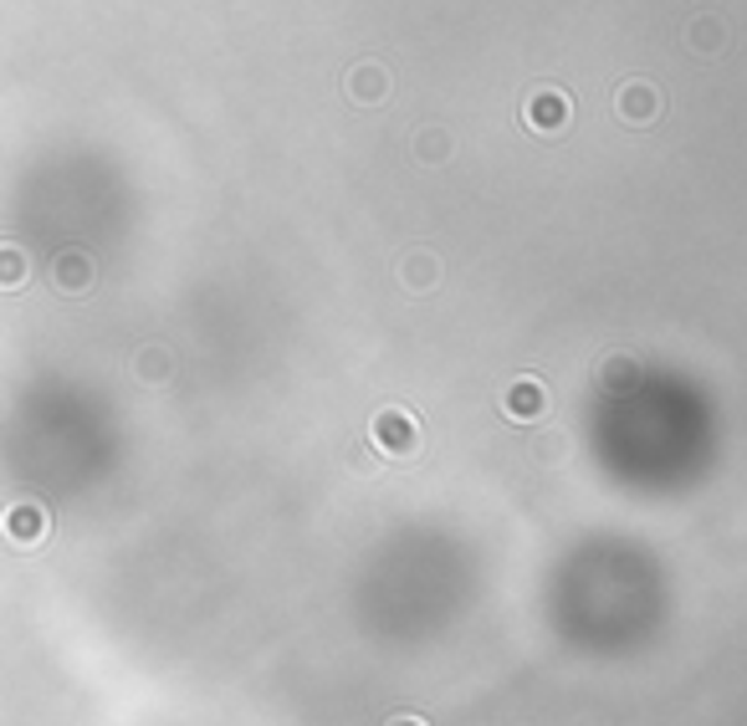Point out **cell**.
Returning a JSON list of instances; mask_svg holds the SVG:
<instances>
[{"instance_id": "6da1fadb", "label": "cell", "mask_w": 747, "mask_h": 726, "mask_svg": "<svg viewBox=\"0 0 747 726\" xmlns=\"http://www.w3.org/2000/svg\"><path fill=\"white\" fill-rule=\"evenodd\" d=\"M344 92L359 108L384 103V98H389V67H384V62H354V67L344 72Z\"/></svg>"}, {"instance_id": "7a4b0ae2", "label": "cell", "mask_w": 747, "mask_h": 726, "mask_svg": "<svg viewBox=\"0 0 747 726\" xmlns=\"http://www.w3.org/2000/svg\"><path fill=\"white\" fill-rule=\"evenodd\" d=\"M523 119H527V129H543V134H554V129H564V123H568V98H564L558 88H538L533 98H527Z\"/></svg>"}, {"instance_id": "3957f363", "label": "cell", "mask_w": 747, "mask_h": 726, "mask_svg": "<svg viewBox=\"0 0 747 726\" xmlns=\"http://www.w3.org/2000/svg\"><path fill=\"white\" fill-rule=\"evenodd\" d=\"M614 108H620V119L629 123H650L660 113V92L650 82H625V88L614 92Z\"/></svg>"}, {"instance_id": "277c9868", "label": "cell", "mask_w": 747, "mask_h": 726, "mask_svg": "<svg viewBox=\"0 0 747 726\" xmlns=\"http://www.w3.org/2000/svg\"><path fill=\"white\" fill-rule=\"evenodd\" d=\"M687 46L696 57H722V52H727V21H722V15H691Z\"/></svg>"}, {"instance_id": "5b68a950", "label": "cell", "mask_w": 747, "mask_h": 726, "mask_svg": "<svg viewBox=\"0 0 747 726\" xmlns=\"http://www.w3.org/2000/svg\"><path fill=\"white\" fill-rule=\"evenodd\" d=\"M415 148H425L431 159H441V154H446V134H441V129H425V134H415Z\"/></svg>"}, {"instance_id": "8992f818", "label": "cell", "mask_w": 747, "mask_h": 726, "mask_svg": "<svg viewBox=\"0 0 747 726\" xmlns=\"http://www.w3.org/2000/svg\"><path fill=\"white\" fill-rule=\"evenodd\" d=\"M62 282H67V287L82 282V267H77V256H67V267H62Z\"/></svg>"}]
</instances>
